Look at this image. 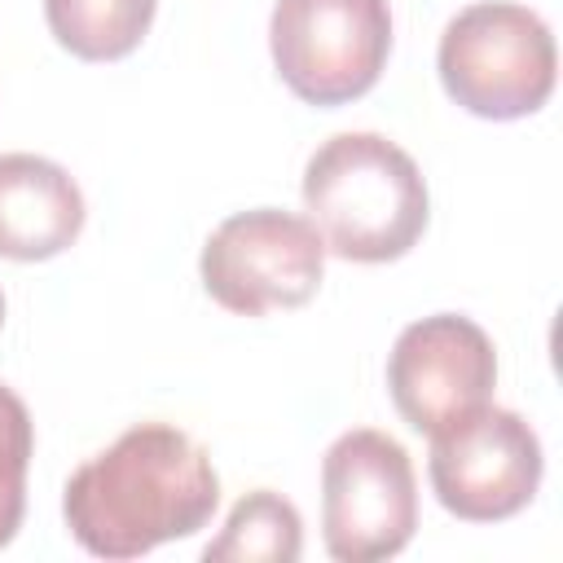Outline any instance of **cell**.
Here are the masks:
<instances>
[{
	"instance_id": "11",
	"label": "cell",
	"mask_w": 563,
	"mask_h": 563,
	"mask_svg": "<svg viewBox=\"0 0 563 563\" xmlns=\"http://www.w3.org/2000/svg\"><path fill=\"white\" fill-rule=\"evenodd\" d=\"M299 554H303V519L295 501H286L273 488L246 493L229 510L220 537H211L202 550L207 563H295Z\"/></svg>"
},
{
	"instance_id": "1",
	"label": "cell",
	"mask_w": 563,
	"mask_h": 563,
	"mask_svg": "<svg viewBox=\"0 0 563 563\" xmlns=\"http://www.w3.org/2000/svg\"><path fill=\"white\" fill-rule=\"evenodd\" d=\"M220 506L207 449L172 422L128 427L92 453L62 493L70 537L97 559H141L163 541L194 537Z\"/></svg>"
},
{
	"instance_id": "12",
	"label": "cell",
	"mask_w": 563,
	"mask_h": 563,
	"mask_svg": "<svg viewBox=\"0 0 563 563\" xmlns=\"http://www.w3.org/2000/svg\"><path fill=\"white\" fill-rule=\"evenodd\" d=\"M31 453H35V422L22 405V396L0 383V550L22 528Z\"/></svg>"
},
{
	"instance_id": "5",
	"label": "cell",
	"mask_w": 563,
	"mask_h": 563,
	"mask_svg": "<svg viewBox=\"0 0 563 563\" xmlns=\"http://www.w3.org/2000/svg\"><path fill=\"white\" fill-rule=\"evenodd\" d=\"M268 48L282 84L308 106L365 97L391 53L387 0H277Z\"/></svg>"
},
{
	"instance_id": "2",
	"label": "cell",
	"mask_w": 563,
	"mask_h": 563,
	"mask_svg": "<svg viewBox=\"0 0 563 563\" xmlns=\"http://www.w3.org/2000/svg\"><path fill=\"white\" fill-rule=\"evenodd\" d=\"M303 211L330 255L387 264L418 246L431 198L409 150L378 132H339L303 167Z\"/></svg>"
},
{
	"instance_id": "10",
	"label": "cell",
	"mask_w": 563,
	"mask_h": 563,
	"mask_svg": "<svg viewBox=\"0 0 563 563\" xmlns=\"http://www.w3.org/2000/svg\"><path fill=\"white\" fill-rule=\"evenodd\" d=\"M158 0H44L53 40L79 62L128 57L154 22Z\"/></svg>"
},
{
	"instance_id": "9",
	"label": "cell",
	"mask_w": 563,
	"mask_h": 563,
	"mask_svg": "<svg viewBox=\"0 0 563 563\" xmlns=\"http://www.w3.org/2000/svg\"><path fill=\"white\" fill-rule=\"evenodd\" d=\"M88 207L75 176L44 154H0V260L35 264L84 233Z\"/></svg>"
},
{
	"instance_id": "7",
	"label": "cell",
	"mask_w": 563,
	"mask_h": 563,
	"mask_svg": "<svg viewBox=\"0 0 563 563\" xmlns=\"http://www.w3.org/2000/svg\"><path fill=\"white\" fill-rule=\"evenodd\" d=\"M541 440L515 413L479 405L431 431V488L435 501L466 523L515 519L541 488Z\"/></svg>"
},
{
	"instance_id": "13",
	"label": "cell",
	"mask_w": 563,
	"mask_h": 563,
	"mask_svg": "<svg viewBox=\"0 0 563 563\" xmlns=\"http://www.w3.org/2000/svg\"><path fill=\"white\" fill-rule=\"evenodd\" d=\"M0 325H4V295H0Z\"/></svg>"
},
{
	"instance_id": "6",
	"label": "cell",
	"mask_w": 563,
	"mask_h": 563,
	"mask_svg": "<svg viewBox=\"0 0 563 563\" xmlns=\"http://www.w3.org/2000/svg\"><path fill=\"white\" fill-rule=\"evenodd\" d=\"M198 273L202 290L220 308L238 317H264L273 308H299L317 295L325 242L312 220L282 207H255L211 229Z\"/></svg>"
},
{
	"instance_id": "8",
	"label": "cell",
	"mask_w": 563,
	"mask_h": 563,
	"mask_svg": "<svg viewBox=\"0 0 563 563\" xmlns=\"http://www.w3.org/2000/svg\"><path fill=\"white\" fill-rule=\"evenodd\" d=\"M497 387V347L462 312H435L405 325L387 352V391L396 413L431 435L444 422L488 405Z\"/></svg>"
},
{
	"instance_id": "3",
	"label": "cell",
	"mask_w": 563,
	"mask_h": 563,
	"mask_svg": "<svg viewBox=\"0 0 563 563\" xmlns=\"http://www.w3.org/2000/svg\"><path fill=\"white\" fill-rule=\"evenodd\" d=\"M435 70L444 92L466 114L510 123L550 101L559 53L537 9L479 0L449 18L435 48Z\"/></svg>"
},
{
	"instance_id": "4",
	"label": "cell",
	"mask_w": 563,
	"mask_h": 563,
	"mask_svg": "<svg viewBox=\"0 0 563 563\" xmlns=\"http://www.w3.org/2000/svg\"><path fill=\"white\" fill-rule=\"evenodd\" d=\"M418 528V479L405 444L378 427L343 431L321 457V541L339 563L400 554Z\"/></svg>"
}]
</instances>
